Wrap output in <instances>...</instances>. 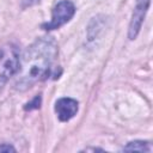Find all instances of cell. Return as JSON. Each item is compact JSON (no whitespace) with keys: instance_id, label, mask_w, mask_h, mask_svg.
I'll list each match as a JSON object with an SVG mask.
<instances>
[{"instance_id":"3957f363","label":"cell","mask_w":153,"mask_h":153,"mask_svg":"<svg viewBox=\"0 0 153 153\" xmlns=\"http://www.w3.org/2000/svg\"><path fill=\"white\" fill-rule=\"evenodd\" d=\"M74 13H75L74 4L69 0H61L60 2H57L54 6L53 13H51V19L49 22L42 24V29L47 30V31L59 29L60 26L68 23L73 18Z\"/></svg>"},{"instance_id":"52a82bcc","label":"cell","mask_w":153,"mask_h":153,"mask_svg":"<svg viewBox=\"0 0 153 153\" xmlns=\"http://www.w3.org/2000/svg\"><path fill=\"white\" fill-rule=\"evenodd\" d=\"M39 1H41V0H22V7H23V8L31 7V6L37 5Z\"/></svg>"},{"instance_id":"8992f818","label":"cell","mask_w":153,"mask_h":153,"mask_svg":"<svg viewBox=\"0 0 153 153\" xmlns=\"http://www.w3.org/2000/svg\"><path fill=\"white\" fill-rule=\"evenodd\" d=\"M122 151H126V152H151L152 151V147H151V143L147 142V141H131V142H128L123 148Z\"/></svg>"},{"instance_id":"5b68a950","label":"cell","mask_w":153,"mask_h":153,"mask_svg":"<svg viewBox=\"0 0 153 153\" xmlns=\"http://www.w3.org/2000/svg\"><path fill=\"white\" fill-rule=\"evenodd\" d=\"M55 112L60 121H69L78 112V102L73 98H60L55 103Z\"/></svg>"},{"instance_id":"277c9868","label":"cell","mask_w":153,"mask_h":153,"mask_svg":"<svg viewBox=\"0 0 153 153\" xmlns=\"http://www.w3.org/2000/svg\"><path fill=\"white\" fill-rule=\"evenodd\" d=\"M149 6V0H136V7L133 12L131 20L129 24V30H128V37L129 39H134L142 25L143 18L146 16V12Z\"/></svg>"},{"instance_id":"7a4b0ae2","label":"cell","mask_w":153,"mask_h":153,"mask_svg":"<svg viewBox=\"0 0 153 153\" xmlns=\"http://www.w3.org/2000/svg\"><path fill=\"white\" fill-rule=\"evenodd\" d=\"M19 49L13 43H7L0 48V88L16 75L19 66Z\"/></svg>"},{"instance_id":"6da1fadb","label":"cell","mask_w":153,"mask_h":153,"mask_svg":"<svg viewBox=\"0 0 153 153\" xmlns=\"http://www.w3.org/2000/svg\"><path fill=\"white\" fill-rule=\"evenodd\" d=\"M57 54V44L50 36L37 38L19 57L14 88L26 91L37 81L44 79Z\"/></svg>"},{"instance_id":"ba28073f","label":"cell","mask_w":153,"mask_h":153,"mask_svg":"<svg viewBox=\"0 0 153 153\" xmlns=\"http://www.w3.org/2000/svg\"><path fill=\"white\" fill-rule=\"evenodd\" d=\"M10 151L16 152V148H14L13 146H11V145H6V143L0 145V152H10Z\"/></svg>"}]
</instances>
